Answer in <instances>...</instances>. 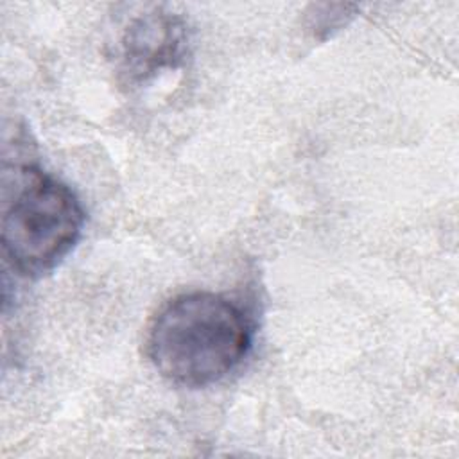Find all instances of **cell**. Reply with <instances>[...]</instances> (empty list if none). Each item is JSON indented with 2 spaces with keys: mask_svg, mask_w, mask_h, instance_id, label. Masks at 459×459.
<instances>
[{
  "mask_svg": "<svg viewBox=\"0 0 459 459\" xmlns=\"http://www.w3.org/2000/svg\"><path fill=\"white\" fill-rule=\"evenodd\" d=\"M253 344L246 310L224 294L183 292L154 316L147 355L156 371L183 387H206L237 369Z\"/></svg>",
  "mask_w": 459,
  "mask_h": 459,
  "instance_id": "1",
  "label": "cell"
},
{
  "mask_svg": "<svg viewBox=\"0 0 459 459\" xmlns=\"http://www.w3.org/2000/svg\"><path fill=\"white\" fill-rule=\"evenodd\" d=\"M2 253L23 278L52 273L77 246L84 210L75 192L30 161L2 172Z\"/></svg>",
  "mask_w": 459,
  "mask_h": 459,
  "instance_id": "2",
  "label": "cell"
},
{
  "mask_svg": "<svg viewBox=\"0 0 459 459\" xmlns=\"http://www.w3.org/2000/svg\"><path fill=\"white\" fill-rule=\"evenodd\" d=\"M186 54V23L165 5H145L133 13L113 43L115 70L129 86L145 84L161 72L181 66Z\"/></svg>",
  "mask_w": 459,
  "mask_h": 459,
  "instance_id": "3",
  "label": "cell"
},
{
  "mask_svg": "<svg viewBox=\"0 0 459 459\" xmlns=\"http://www.w3.org/2000/svg\"><path fill=\"white\" fill-rule=\"evenodd\" d=\"M357 11L353 4H312L305 13V29L314 39L325 41L344 29Z\"/></svg>",
  "mask_w": 459,
  "mask_h": 459,
  "instance_id": "4",
  "label": "cell"
}]
</instances>
